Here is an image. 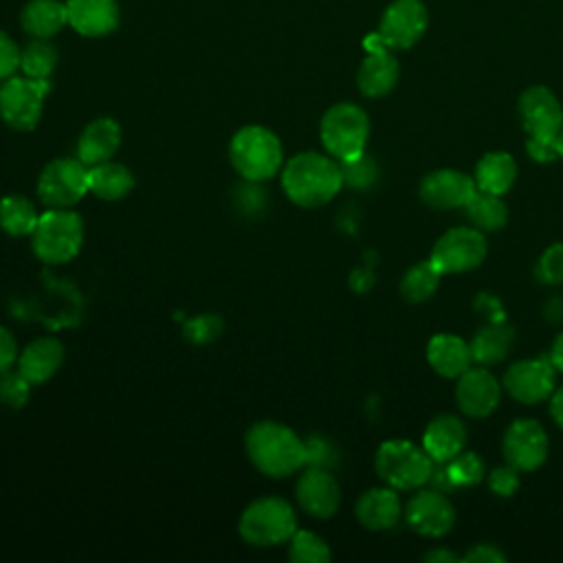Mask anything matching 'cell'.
<instances>
[{
	"label": "cell",
	"mask_w": 563,
	"mask_h": 563,
	"mask_svg": "<svg viewBox=\"0 0 563 563\" xmlns=\"http://www.w3.org/2000/svg\"><path fill=\"white\" fill-rule=\"evenodd\" d=\"M343 187L341 163L330 154L301 152L282 169V189L299 207H323Z\"/></svg>",
	"instance_id": "6da1fadb"
},
{
	"label": "cell",
	"mask_w": 563,
	"mask_h": 563,
	"mask_svg": "<svg viewBox=\"0 0 563 563\" xmlns=\"http://www.w3.org/2000/svg\"><path fill=\"white\" fill-rule=\"evenodd\" d=\"M244 449L251 464L268 477H288L306 466V442L275 420L255 422L244 435Z\"/></svg>",
	"instance_id": "7a4b0ae2"
},
{
	"label": "cell",
	"mask_w": 563,
	"mask_h": 563,
	"mask_svg": "<svg viewBox=\"0 0 563 563\" xmlns=\"http://www.w3.org/2000/svg\"><path fill=\"white\" fill-rule=\"evenodd\" d=\"M229 161L249 183L273 178L284 163V150L275 132L264 125L240 128L229 143Z\"/></svg>",
	"instance_id": "3957f363"
},
{
	"label": "cell",
	"mask_w": 563,
	"mask_h": 563,
	"mask_svg": "<svg viewBox=\"0 0 563 563\" xmlns=\"http://www.w3.org/2000/svg\"><path fill=\"white\" fill-rule=\"evenodd\" d=\"M84 244V220L68 207H51L40 213L31 233V246L44 264H64L73 260Z\"/></svg>",
	"instance_id": "277c9868"
},
{
	"label": "cell",
	"mask_w": 563,
	"mask_h": 563,
	"mask_svg": "<svg viewBox=\"0 0 563 563\" xmlns=\"http://www.w3.org/2000/svg\"><path fill=\"white\" fill-rule=\"evenodd\" d=\"M319 139L325 152L339 163L354 161L365 154V145L369 139V119L365 110L356 103H334L321 117Z\"/></svg>",
	"instance_id": "5b68a950"
},
{
	"label": "cell",
	"mask_w": 563,
	"mask_h": 563,
	"mask_svg": "<svg viewBox=\"0 0 563 563\" xmlns=\"http://www.w3.org/2000/svg\"><path fill=\"white\" fill-rule=\"evenodd\" d=\"M433 464L424 446L411 440H387L378 446L374 457L378 477L396 490L422 488L431 477Z\"/></svg>",
	"instance_id": "8992f818"
},
{
	"label": "cell",
	"mask_w": 563,
	"mask_h": 563,
	"mask_svg": "<svg viewBox=\"0 0 563 563\" xmlns=\"http://www.w3.org/2000/svg\"><path fill=\"white\" fill-rule=\"evenodd\" d=\"M240 537L260 548L290 541L297 530V515L282 497H260L251 501L238 523Z\"/></svg>",
	"instance_id": "52a82bcc"
},
{
	"label": "cell",
	"mask_w": 563,
	"mask_h": 563,
	"mask_svg": "<svg viewBox=\"0 0 563 563\" xmlns=\"http://www.w3.org/2000/svg\"><path fill=\"white\" fill-rule=\"evenodd\" d=\"M51 90L48 79L9 77L0 86V119L20 132H29L40 123L44 97Z\"/></svg>",
	"instance_id": "ba28073f"
},
{
	"label": "cell",
	"mask_w": 563,
	"mask_h": 563,
	"mask_svg": "<svg viewBox=\"0 0 563 563\" xmlns=\"http://www.w3.org/2000/svg\"><path fill=\"white\" fill-rule=\"evenodd\" d=\"M486 251V238L479 229L453 227L435 240L429 260L442 275H453L477 268L484 262Z\"/></svg>",
	"instance_id": "9c48e42d"
},
{
	"label": "cell",
	"mask_w": 563,
	"mask_h": 563,
	"mask_svg": "<svg viewBox=\"0 0 563 563\" xmlns=\"http://www.w3.org/2000/svg\"><path fill=\"white\" fill-rule=\"evenodd\" d=\"M90 167L75 158H53L37 178V196L48 207H73L90 191Z\"/></svg>",
	"instance_id": "30bf717a"
},
{
	"label": "cell",
	"mask_w": 563,
	"mask_h": 563,
	"mask_svg": "<svg viewBox=\"0 0 563 563\" xmlns=\"http://www.w3.org/2000/svg\"><path fill=\"white\" fill-rule=\"evenodd\" d=\"M429 15L422 0H394L380 15L378 35L391 51L411 48L427 31Z\"/></svg>",
	"instance_id": "8fae6325"
},
{
	"label": "cell",
	"mask_w": 563,
	"mask_h": 563,
	"mask_svg": "<svg viewBox=\"0 0 563 563\" xmlns=\"http://www.w3.org/2000/svg\"><path fill=\"white\" fill-rule=\"evenodd\" d=\"M556 369L550 358H523L512 363L504 374V389L523 405H537L552 396Z\"/></svg>",
	"instance_id": "7c38bea8"
},
{
	"label": "cell",
	"mask_w": 563,
	"mask_h": 563,
	"mask_svg": "<svg viewBox=\"0 0 563 563\" xmlns=\"http://www.w3.org/2000/svg\"><path fill=\"white\" fill-rule=\"evenodd\" d=\"M548 433L541 422L532 418L515 420L501 440V453L506 464L515 466L517 471H534L548 457Z\"/></svg>",
	"instance_id": "4fadbf2b"
},
{
	"label": "cell",
	"mask_w": 563,
	"mask_h": 563,
	"mask_svg": "<svg viewBox=\"0 0 563 563\" xmlns=\"http://www.w3.org/2000/svg\"><path fill=\"white\" fill-rule=\"evenodd\" d=\"M407 526L422 537H444L455 523V508L442 490H418L405 506Z\"/></svg>",
	"instance_id": "5bb4252c"
},
{
	"label": "cell",
	"mask_w": 563,
	"mask_h": 563,
	"mask_svg": "<svg viewBox=\"0 0 563 563\" xmlns=\"http://www.w3.org/2000/svg\"><path fill=\"white\" fill-rule=\"evenodd\" d=\"M521 128L528 136H559L563 130V106L545 86H530L517 101Z\"/></svg>",
	"instance_id": "9a60e30c"
},
{
	"label": "cell",
	"mask_w": 563,
	"mask_h": 563,
	"mask_svg": "<svg viewBox=\"0 0 563 563\" xmlns=\"http://www.w3.org/2000/svg\"><path fill=\"white\" fill-rule=\"evenodd\" d=\"M477 191L475 178L451 167L429 172L420 183V198L431 209H464Z\"/></svg>",
	"instance_id": "2e32d148"
},
{
	"label": "cell",
	"mask_w": 563,
	"mask_h": 563,
	"mask_svg": "<svg viewBox=\"0 0 563 563\" xmlns=\"http://www.w3.org/2000/svg\"><path fill=\"white\" fill-rule=\"evenodd\" d=\"M501 398V385L493 376L486 365L468 367L462 376H457L455 385V402L462 413L468 418H486L490 416Z\"/></svg>",
	"instance_id": "e0dca14e"
},
{
	"label": "cell",
	"mask_w": 563,
	"mask_h": 563,
	"mask_svg": "<svg viewBox=\"0 0 563 563\" xmlns=\"http://www.w3.org/2000/svg\"><path fill=\"white\" fill-rule=\"evenodd\" d=\"M299 506L317 519H328L339 510L341 488L328 468L308 466L295 486Z\"/></svg>",
	"instance_id": "ac0fdd59"
},
{
	"label": "cell",
	"mask_w": 563,
	"mask_h": 563,
	"mask_svg": "<svg viewBox=\"0 0 563 563\" xmlns=\"http://www.w3.org/2000/svg\"><path fill=\"white\" fill-rule=\"evenodd\" d=\"M68 26L86 37H103L119 24L117 0H66Z\"/></svg>",
	"instance_id": "d6986e66"
},
{
	"label": "cell",
	"mask_w": 563,
	"mask_h": 563,
	"mask_svg": "<svg viewBox=\"0 0 563 563\" xmlns=\"http://www.w3.org/2000/svg\"><path fill=\"white\" fill-rule=\"evenodd\" d=\"M356 519L367 530H389L402 517V501L396 488L380 486L365 490L354 506Z\"/></svg>",
	"instance_id": "ffe728a7"
},
{
	"label": "cell",
	"mask_w": 563,
	"mask_h": 563,
	"mask_svg": "<svg viewBox=\"0 0 563 563\" xmlns=\"http://www.w3.org/2000/svg\"><path fill=\"white\" fill-rule=\"evenodd\" d=\"M121 145V128L110 117L92 119L77 139V158L92 167L110 161Z\"/></svg>",
	"instance_id": "44dd1931"
},
{
	"label": "cell",
	"mask_w": 563,
	"mask_h": 563,
	"mask_svg": "<svg viewBox=\"0 0 563 563\" xmlns=\"http://www.w3.org/2000/svg\"><path fill=\"white\" fill-rule=\"evenodd\" d=\"M15 363H18V372L31 385L46 383L57 374V369L64 363V345L53 336H40L18 354Z\"/></svg>",
	"instance_id": "7402d4cb"
},
{
	"label": "cell",
	"mask_w": 563,
	"mask_h": 563,
	"mask_svg": "<svg viewBox=\"0 0 563 563\" xmlns=\"http://www.w3.org/2000/svg\"><path fill=\"white\" fill-rule=\"evenodd\" d=\"M400 77L398 59L394 57L391 48L372 51L365 55V59L358 66L356 73V86L365 97L378 99L394 90Z\"/></svg>",
	"instance_id": "603a6c76"
},
{
	"label": "cell",
	"mask_w": 563,
	"mask_h": 563,
	"mask_svg": "<svg viewBox=\"0 0 563 563\" xmlns=\"http://www.w3.org/2000/svg\"><path fill=\"white\" fill-rule=\"evenodd\" d=\"M427 361L435 374L444 378H457L473 365L471 343L449 332L433 334L427 343Z\"/></svg>",
	"instance_id": "cb8c5ba5"
},
{
	"label": "cell",
	"mask_w": 563,
	"mask_h": 563,
	"mask_svg": "<svg viewBox=\"0 0 563 563\" xmlns=\"http://www.w3.org/2000/svg\"><path fill=\"white\" fill-rule=\"evenodd\" d=\"M464 444H466V427L453 413L435 416L422 433V446L435 464L449 462L453 455L464 451Z\"/></svg>",
	"instance_id": "d4e9b609"
},
{
	"label": "cell",
	"mask_w": 563,
	"mask_h": 563,
	"mask_svg": "<svg viewBox=\"0 0 563 563\" xmlns=\"http://www.w3.org/2000/svg\"><path fill=\"white\" fill-rule=\"evenodd\" d=\"M22 29L33 37H53L68 24L66 2L59 0H31L20 13Z\"/></svg>",
	"instance_id": "484cf974"
},
{
	"label": "cell",
	"mask_w": 563,
	"mask_h": 563,
	"mask_svg": "<svg viewBox=\"0 0 563 563\" xmlns=\"http://www.w3.org/2000/svg\"><path fill=\"white\" fill-rule=\"evenodd\" d=\"M475 185L479 191L504 196L517 178V163L508 152H486L475 165Z\"/></svg>",
	"instance_id": "4316f807"
},
{
	"label": "cell",
	"mask_w": 563,
	"mask_h": 563,
	"mask_svg": "<svg viewBox=\"0 0 563 563\" xmlns=\"http://www.w3.org/2000/svg\"><path fill=\"white\" fill-rule=\"evenodd\" d=\"M90 191L101 200H121L134 189V174L117 161H106L90 167Z\"/></svg>",
	"instance_id": "83f0119b"
},
{
	"label": "cell",
	"mask_w": 563,
	"mask_h": 563,
	"mask_svg": "<svg viewBox=\"0 0 563 563\" xmlns=\"http://www.w3.org/2000/svg\"><path fill=\"white\" fill-rule=\"evenodd\" d=\"M510 347H512V328L499 321L479 328L471 341L473 361L479 365H495L504 361Z\"/></svg>",
	"instance_id": "f1b7e54d"
},
{
	"label": "cell",
	"mask_w": 563,
	"mask_h": 563,
	"mask_svg": "<svg viewBox=\"0 0 563 563\" xmlns=\"http://www.w3.org/2000/svg\"><path fill=\"white\" fill-rule=\"evenodd\" d=\"M464 213H466L471 227L479 229L482 233L499 231L508 222V207L501 200V196L486 194V191H479V189L464 205Z\"/></svg>",
	"instance_id": "f546056e"
},
{
	"label": "cell",
	"mask_w": 563,
	"mask_h": 563,
	"mask_svg": "<svg viewBox=\"0 0 563 563\" xmlns=\"http://www.w3.org/2000/svg\"><path fill=\"white\" fill-rule=\"evenodd\" d=\"M40 213L35 211L33 202L20 194H11L0 198V229L11 238L31 235Z\"/></svg>",
	"instance_id": "4dcf8cb0"
},
{
	"label": "cell",
	"mask_w": 563,
	"mask_h": 563,
	"mask_svg": "<svg viewBox=\"0 0 563 563\" xmlns=\"http://www.w3.org/2000/svg\"><path fill=\"white\" fill-rule=\"evenodd\" d=\"M440 277L442 273L431 264V260L424 262H416L400 279V292L407 301L420 303L427 301L429 297L435 295L438 286H440Z\"/></svg>",
	"instance_id": "1f68e13d"
},
{
	"label": "cell",
	"mask_w": 563,
	"mask_h": 563,
	"mask_svg": "<svg viewBox=\"0 0 563 563\" xmlns=\"http://www.w3.org/2000/svg\"><path fill=\"white\" fill-rule=\"evenodd\" d=\"M57 66V48L44 40H31L20 55V70L31 79H48Z\"/></svg>",
	"instance_id": "d6a6232c"
},
{
	"label": "cell",
	"mask_w": 563,
	"mask_h": 563,
	"mask_svg": "<svg viewBox=\"0 0 563 563\" xmlns=\"http://www.w3.org/2000/svg\"><path fill=\"white\" fill-rule=\"evenodd\" d=\"M332 552L328 543L308 530H295L290 537V548H288V559L295 563H325L330 561Z\"/></svg>",
	"instance_id": "836d02e7"
},
{
	"label": "cell",
	"mask_w": 563,
	"mask_h": 563,
	"mask_svg": "<svg viewBox=\"0 0 563 563\" xmlns=\"http://www.w3.org/2000/svg\"><path fill=\"white\" fill-rule=\"evenodd\" d=\"M444 466H446V473L451 477L453 488L479 484L486 475V466H484L482 457L477 453H471V451H460L449 462H444Z\"/></svg>",
	"instance_id": "e575fe53"
},
{
	"label": "cell",
	"mask_w": 563,
	"mask_h": 563,
	"mask_svg": "<svg viewBox=\"0 0 563 563\" xmlns=\"http://www.w3.org/2000/svg\"><path fill=\"white\" fill-rule=\"evenodd\" d=\"M31 394V383L18 372V369H4L0 372V402L13 409H20L26 405Z\"/></svg>",
	"instance_id": "d590c367"
},
{
	"label": "cell",
	"mask_w": 563,
	"mask_h": 563,
	"mask_svg": "<svg viewBox=\"0 0 563 563\" xmlns=\"http://www.w3.org/2000/svg\"><path fill=\"white\" fill-rule=\"evenodd\" d=\"M534 275L541 284H563V242L548 246L537 260Z\"/></svg>",
	"instance_id": "8d00e7d4"
},
{
	"label": "cell",
	"mask_w": 563,
	"mask_h": 563,
	"mask_svg": "<svg viewBox=\"0 0 563 563\" xmlns=\"http://www.w3.org/2000/svg\"><path fill=\"white\" fill-rule=\"evenodd\" d=\"M341 172H343V185H350V187H356V189L369 187L378 176V169H376L374 161L367 158L365 154H361L354 161L341 163Z\"/></svg>",
	"instance_id": "74e56055"
},
{
	"label": "cell",
	"mask_w": 563,
	"mask_h": 563,
	"mask_svg": "<svg viewBox=\"0 0 563 563\" xmlns=\"http://www.w3.org/2000/svg\"><path fill=\"white\" fill-rule=\"evenodd\" d=\"M222 330V323L216 314H200L191 321H187L185 325V336L194 343H207L211 339H216Z\"/></svg>",
	"instance_id": "f35d334b"
},
{
	"label": "cell",
	"mask_w": 563,
	"mask_h": 563,
	"mask_svg": "<svg viewBox=\"0 0 563 563\" xmlns=\"http://www.w3.org/2000/svg\"><path fill=\"white\" fill-rule=\"evenodd\" d=\"M488 486L499 497H512L519 488V471L510 464L497 466L488 473Z\"/></svg>",
	"instance_id": "ab89813d"
},
{
	"label": "cell",
	"mask_w": 563,
	"mask_h": 563,
	"mask_svg": "<svg viewBox=\"0 0 563 563\" xmlns=\"http://www.w3.org/2000/svg\"><path fill=\"white\" fill-rule=\"evenodd\" d=\"M20 55L22 48L4 31H0V81L15 75L20 68Z\"/></svg>",
	"instance_id": "60d3db41"
},
{
	"label": "cell",
	"mask_w": 563,
	"mask_h": 563,
	"mask_svg": "<svg viewBox=\"0 0 563 563\" xmlns=\"http://www.w3.org/2000/svg\"><path fill=\"white\" fill-rule=\"evenodd\" d=\"M526 152L537 163H552L559 158V136H528Z\"/></svg>",
	"instance_id": "b9f144b4"
},
{
	"label": "cell",
	"mask_w": 563,
	"mask_h": 563,
	"mask_svg": "<svg viewBox=\"0 0 563 563\" xmlns=\"http://www.w3.org/2000/svg\"><path fill=\"white\" fill-rule=\"evenodd\" d=\"M332 455H334V451L325 440L312 438L306 442V464L328 468V464L332 462Z\"/></svg>",
	"instance_id": "7bdbcfd3"
},
{
	"label": "cell",
	"mask_w": 563,
	"mask_h": 563,
	"mask_svg": "<svg viewBox=\"0 0 563 563\" xmlns=\"http://www.w3.org/2000/svg\"><path fill=\"white\" fill-rule=\"evenodd\" d=\"M462 561L466 563H504L506 554L490 543H477L473 548H468V552L462 556Z\"/></svg>",
	"instance_id": "ee69618b"
},
{
	"label": "cell",
	"mask_w": 563,
	"mask_h": 563,
	"mask_svg": "<svg viewBox=\"0 0 563 563\" xmlns=\"http://www.w3.org/2000/svg\"><path fill=\"white\" fill-rule=\"evenodd\" d=\"M18 343L13 334L0 325V372L9 369L18 361Z\"/></svg>",
	"instance_id": "f6af8a7d"
},
{
	"label": "cell",
	"mask_w": 563,
	"mask_h": 563,
	"mask_svg": "<svg viewBox=\"0 0 563 563\" xmlns=\"http://www.w3.org/2000/svg\"><path fill=\"white\" fill-rule=\"evenodd\" d=\"M550 416L563 429V387L554 389L550 396Z\"/></svg>",
	"instance_id": "bcb514c9"
},
{
	"label": "cell",
	"mask_w": 563,
	"mask_h": 563,
	"mask_svg": "<svg viewBox=\"0 0 563 563\" xmlns=\"http://www.w3.org/2000/svg\"><path fill=\"white\" fill-rule=\"evenodd\" d=\"M424 561H429V563H457V561H462V556H457L455 552H449V550H429L424 556H422Z\"/></svg>",
	"instance_id": "7dc6e473"
},
{
	"label": "cell",
	"mask_w": 563,
	"mask_h": 563,
	"mask_svg": "<svg viewBox=\"0 0 563 563\" xmlns=\"http://www.w3.org/2000/svg\"><path fill=\"white\" fill-rule=\"evenodd\" d=\"M550 363L554 365L556 372H563V332L556 334V339L552 341V347H550Z\"/></svg>",
	"instance_id": "c3c4849f"
},
{
	"label": "cell",
	"mask_w": 563,
	"mask_h": 563,
	"mask_svg": "<svg viewBox=\"0 0 563 563\" xmlns=\"http://www.w3.org/2000/svg\"><path fill=\"white\" fill-rule=\"evenodd\" d=\"M559 158H563V130L559 132Z\"/></svg>",
	"instance_id": "681fc988"
}]
</instances>
